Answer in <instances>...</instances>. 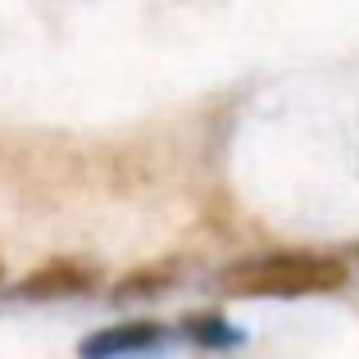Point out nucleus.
I'll return each instance as SVG.
<instances>
[{
    "label": "nucleus",
    "mask_w": 359,
    "mask_h": 359,
    "mask_svg": "<svg viewBox=\"0 0 359 359\" xmlns=\"http://www.w3.org/2000/svg\"><path fill=\"white\" fill-rule=\"evenodd\" d=\"M346 282V264L327 255H259L219 273V291L241 300L255 296H323Z\"/></svg>",
    "instance_id": "nucleus-1"
},
{
    "label": "nucleus",
    "mask_w": 359,
    "mask_h": 359,
    "mask_svg": "<svg viewBox=\"0 0 359 359\" xmlns=\"http://www.w3.org/2000/svg\"><path fill=\"white\" fill-rule=\"evenodd\" d=\"M91 282L87 269H73V264H55V269H41L32 278L18 282V296L23 300H55V296H73Z\"/></svg>",
    "instance_id": "nucleus-2"
},
{
    "label": "nucleus",
    "mask_w": 359,
    "mask_h": 359,
    "mask_svg": "<svg viewBox=\"0 0 359 359\" xmlns=\"http://www.w3.org/2000/svg\"><path fill=\"white\" fill-rule=\"evenodd\" d=\"M150 346H164V332L150 327V323H137V327H118V332L91 337L82 351L87 355H128V351H150Z\"/></svg>",
    "instance_id": "nucleus-3"
}]
</instances>
